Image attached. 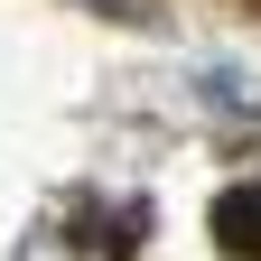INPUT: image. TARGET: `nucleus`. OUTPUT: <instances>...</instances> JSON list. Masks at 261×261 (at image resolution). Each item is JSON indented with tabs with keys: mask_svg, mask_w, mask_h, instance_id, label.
Listing matches in <instances>:
<instances>
[{
	"mask_svg": "<svg viewBox=\"0 0 261 261\" xmlns=\"http://www.w3.org/2000/svg\"><path fill=\"white\" fill-rule=\"evenodd\" d=\"M215 243L233 261H261V177H243V187L215 196Z\"/></svg>",
	"mask_w": 261,
	"mask_h": 261,
	"instance_id": "nucleus-1",
	"label": "nucleus"
}]
</instances>
